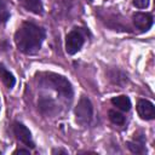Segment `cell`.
<instances>
[{"instance_id":"obj_1","label":"cell","mask_w":155,"mask_h":155,"mask_svg":"<svg viewBox=\"0 0 155 155\" xmlns=\"http://www.w3.org/2000/svg\"><path fill=\"white\" fill-rule=\"evenodd\" d=\"M46 38L42 27L33 22H23L15 33V44L17 48L25 54H34L40 48Z\"/></svg>"},{"instance_id":"obj_2","label":"cell","mask_w":155,"mask_h":155,"mask_svg":"<svg viewBox=\"0 0 155 155\" xmlns=\"http://www.w3.org/2000/svg\"><path fill=\"white\" fill-rule=\"evenodd\" d=\"M38 79H39V84L44 87H50L53 88L54 91H57L62 97L67 98V99H71L73 98V86L70 84V81L63 76L59 75L57 73H52V71H45V73H40L38 74Z\"/></svg>"},{"instance_id":"obj_3","label":"cell","mask_w":155,"mask_h":155,"mask_svg":"<svg viewBox=\"0 0 155 155\" xmlns=\"http://www.w3.org/2000/svg\"><path fill=\"white\" fill-rule=\"evenodd\" d=\"M92 116H93V107H92V103L91 101L82 96L80 98V101L78 102L76 107H75V119H76V122L82 125V126H86L91 122L92 120Z\"/></svg>"},{"instance_id":"obj_4","label":"cell","mask_w":155,"mask_h":155,"mask_svg":"<svg viewBox=\"0 0 155 155\" xmlns=\"http://www.w3.org/2000/svg\"><path fill=\"white\" fill-rule=\"evenodd\" d=\"M85 30L82 28H74L65 36V51L69 54L79 52L85 42Z\"/></svg>"},{"instance_id":"obj_5","label":"cell","mask_w":155,"mask_h":155,"mask_svg":"<svg viewBox=\"0 0 155 155\" xmlns=\"http://www.w3.org/2000/svg\"><path fill=\"white\" fill-rule=\"evenodd\" d=\"M132 22L134 27L139 31H148L154 23V18L151 13L148 12H136L132 16Z\"/></svg>"},{"instance_id":"obj_6","label":"cell","mask_w":155,"mask_h":155,"mask_svg":"<svg viewBox=\"0 0 155 155\" xmlns=\"http://www.w3.org/2000/svg\"><path fill=\"white\" fill-rule=\"evenodd\" d=\"M13 133L16 136V138L22 142L24 145L27 147H30V148H34V142H33V138H31V133L30 131L21 122H15L13 124Z\"/></svg>"},{"instance_id":"obj_7","label":"cell","mask_w":155,"mask_h":155,"mask_svg":"<svg viewBox=\"0 0 155 155\" xmlns=\"http://www.w3.org/2000/svg\"><path fill=\"white\" fill-rule=\"evenodd\" d=\"M137 113L143 120H153L155 117V107L148 99H139L137 103Z\"/></svg>"},{"instance_id":"obj_8","label":"cell","mask_w":155,"mask_h":155,"mask_svg":"<svg viewBox=\"0 0 155 155\" xmlns=\"http://www.w3.org/2000/svg\"><path fill=\"white\" fill-rule=\"evenodd\" d=\"M128 149L133 154H144L145 150V137L142 133H134L133 140L127 143Z\"/></svg>"},{"instance_id":"obj_9","label":"cell","mask_w":155,"mask_h":155,"mask_svg":"<svg viewBox=\"0 0 155 155\" xmlns=\"http://www.w3.org/2000/svg\"><path fill=\"white\" fill-rule=\"evenodd\" d=\"M108 75V79L114 84V85H117V86H125L127 82H128V78H127V74H125L122 70L117 69V68H110L107 73Z\"/></svg>"},{"instance_id":"obj_10","label":"cell","mask_w":155,"mask_h":155,"mask_svg":"<svg viewBox=\"0 0 155 155\" xmlns=\"http://www.w3.org/2000/svg\"><path fill=\"white\" fill-rule=\"evenodd\" d=\"M17 1L22 7H24L29 12H33L35 15L44 13V6L41 0H17Z\"/></svg>"},{"instance_id":"obj_11","label":"cell","mask_w":155,"mask_h":155,"mask_svg":"<svg viewBox=\"0 0 155 155\" xmlns=\"http://www.w3.org/2000/svg\"><path fill=\"white\" fill-rule=\"evenodd\" d=\"M38 104H39V108H40L41 113H44L46 115H53L57 111V105H56L54 101L51 99V98H47L45 96H42L39 99Z\"/></svg>"},{"instance_id":"obj_12","label":"cell","mask_w":155,"mask_h":155,"mask_svg":"<svg viewBox=\"0 0 155 155\" xmlns=\"http://www.w3.org/2000/svg\"><path fill=\"white\" fill-rule=\"evenodd\" d=\"M111 104L114 107H116L117 109L122 110V111H128L132 107V103H131V99L125 96V94H121V96H116V97H113L111 98Z\"/></svg>"},{"instance_id":"obj_13","label":"cell","mask_w":155,"mask_h":155,"mask_svg":"<svg viewBox=\"0 0 155 155\" xmlns=\"http://www.w3.org/2000/svg\"><path fill=\"white\" fill-rule=\"evenodd\" d=\"M0 79L7 88H12L16 84V79H15L13 74L10 70H7L2 64H0Z\"/></svg>"},{"instance_id":"obj_14","label":"cell","mask_w":155,"mask_h":155,"mask_svg":"<svg viewBox=\"0 0 155 155\" xmlns=\"http://www.w3.org/2000/svg\"><path fill=\"white\" fill-rule=\"evenodd\" d=\"M108 115H109V120H110L113 124H115V125L122 126V125L125 124V121H126V117H125L121 113H119V111H116V110H109V111H108Z\"/></svg>"},{"instance_id":"obj_15","label":"cell","mask_w":155,"mask_h":155,"mask_svg":"<svg viewBox=\"0 0 155 155\" xmlns=\"http://www.w3.org/2000/svg\"><path fill=\"white\" fill-rule=\"evenodd\" d=\"M10 18V11L5 0H0V23H6Z\"/></svg>"},{"instance_id":"obj_16","label":"cell","mask_w":155,"mask_h":155,"mask_svg":"<svg viewBox=\"0 0 155 155\" xmlns=\"http://www.w3.org/2000/svg\"><path fill=\"white\" fill-rule=\"evenodd\" d=\"M132 2L137 8H147L149 6V0H133Z\"/></svg>"},{"instance_id":"obj_17","label":"cell","mask_w":155,"mask_h":155,"mask_svg":"<svg viewBox=\"0 0 155 155\" xmlns=\"http://www.w3.org/2000/svg\"><path fill=\"white\" fill-rule=\"evenodd\" d=\"M13 154H29V150H24V149H17L13 151Z\"/></svg>"},{"instance_id":"obj_18","label":"cell","mask_w":155,"mask_h":155,"mask_svg":"<svg viewBox=\"0 0 155 155\" xmlns=\"http://www.w3.org/2000/svg\"><path fill=\"white\" fill-rule=\"evenodd\" d=\"M52 154H67L65 150H62V149H53L52 150Z\"/></svg>"},{"instance_id":"obj_19","label":"cell","mask_w":155,"mask_h":155,"mask_svg":"<svg viewBox=\"0 0 155 155\" xmlns=\"http://www.w3.org/2000/svg\"><path fill=\"white\" fill-rule=\"evenodd\" d=\"M88 1H92V0H88Z\"/></svg>"}]
</instances>
